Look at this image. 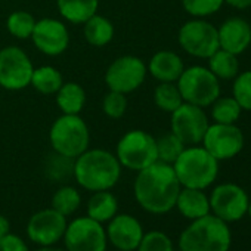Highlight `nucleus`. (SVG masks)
Listing matches in <instances>:
<instances>
[{"instance_id":"obj_31","label":"nucleus","mask_w":251,"mask_h":251,"mask_svg":"<svg viewBox=\"0 0 251 251\" xmlns=\"http://www.w3.org/2000/svg\"><path fill=\"white\" fill-rule=\"evenodd\" d=\"M36 18L27 11H14L6 20V28L11 36L20 40L31 39Z\"/></svg>"},{"instance_id":"obj_10","label":"nucleus","mask_w":251,"mask_h":251,"mask_svg":"<svg viewBox=\"0 0 251 251\" xmlns=\"http://www.w3.org/2000/svg\"><path fill=\"white\" fill-rule=\"evenodd\" d=\"M34 65L30 56L20 46L0 49V87L11 92L30 86Z\"/></svg>"},{"instance_id":"obj_3","label":"nucleus","mask_w":251,"mask_h":251,"mask_svg":"<svg viewBox=\"0 0 251 251\" xmlns=\"http://www.w3.org/2000/svg\"><path fill=\"white\" fill-rule=\"evenodd\" d=\"M230 245L229 223L211 213L191 220L179 236L180 251H229Z\"/></svg>"},{"instance_id":"obj_11","label":"nucleus","mask_w":251,"mask_h":251,"mask_svg":"<svg viewBox=\"0 0 251 251\" xmlns=\"http://www.w3.org/2000/svg\"><path fill=\"white\" fill-rule=\"evenodd\" d=\"M62 239L67 251H106L108 245L103 225L89 216L70 222Z\"/></svg>"},{"instance_id":"obj_4","label":"nucleus","mask_w":251,"mask_h":251,"mask_svg":"<svg viewBox=\"0 0 251 251\" xmlns=\"http://www.w3.org/2000/svg\"><path fill=\"white\" fill-rule=\"evenodd\" d=\"M173 169L182 188L207 189L217 179L219 161L202 145H192L182 151Z\"/></svg>"},{"instance_id":"obj_2","label":"nucleus","mask_w":251,"mask_h":251,"mask_svg":"<svg viewBox=\"0 0 251 251\" xmlns=\"http://www.w3.org/2000/svg\"><path fill=\"white\" fill-rule=\"evenodd\" d=\"M121 169L115 154L102 148L86 150L74 160V179L86 191H109L118 183Z\"/></svg>"},{"instance_id":"obj_39","label":"nucleus","mask_w":251,"mask_h":251,"mask_svg":"<svg viewBox=\"0 0 251 251\" xmlns=\"http://www.w3.org/2000/svg\"><path fill=\"white\" fill-rule=\"evenodd\" d=\"M8 233H11V222L8 217L0 214V239L6 236Z\"/></svg>"},{"instance_id":"obj_35","label":"nucleus","mask_w":251,"mask_h":251,"mask_svg":"<svg viewBox=\"0 0 251 251\" xmlns=\"http://www.w3.org/2000/svg\"><path fill=\"white\" fill-rule=\"evenodd\" d=\"M127 105H129L127 95L114 90H109L102 99V111L106 117L112 120L121 118L126 114V111H127Z\"/></svg>"},{"instance_id":"obj_33","label":"nucleus","mask_w":251,"mask_h":251,"mask_svg":"<svg viewBox=\"0 0 251 251\" xmlns=\"http://www.w3.org/2000/svg\"><path fill=\"white\" fill-rule=\"evenodd\" d=\"M232 96L242 111H251V70L238 73L232 84Z\"/></svg>"},{"instance_id":"obj_12","label":"nucleus","mask_w":251,"mask_h":251,"mask_svg":"<svg viewBox=\"0 0 251 251\" xmlns=\"http://www.w3.org/2000/svg\"><path fill=\"white\" fill-rule=\"evenodd\" d=\"M210 213L225 220L226 223H235L247 216L250 198L244 188L236 183L217 185L210 197Z\"/></svg>"},{"instance_id":"obj_36","label":"nucleus","mask_w":251,"mask_h":251,"mask_svg":"<svg viewBox=\"0 0 251 251\" xmlns=\"http://www.w3.org/2000/svg\"><path fill=\"white\" fill-rule=\"evenodd\" d=\"M223 0H182L183 9L194 18H207L214 15L223 6Z\"/></svg>"},{"instance_id":"obj_8","label":"nucleus","mask_w":251,"mask_h":251,"mask_svg":"<svg viewBox=\"0 0 251 251\" xmlns=\"http://www.w3.org/2000/svg\"><path fill=\"white\" fill-rule=\"evenodd\" d=\"M177 40L188 55L201 59H208L220 48L217 28L204 18L185 23L179 30Z\"/></svg>"},{"instance_id":"obj_30","label":"nucleus","mask_w":251,"mask_h":251,"mask_svg":"<svg viewBox=\"0 0 251 251\" xmlns=\"http://www.w3.org/2000/svg\"><path fill=\"white\" fill-rule=\"evenodd\" d=\"M154 102L158 109L172 114L183 103V98L176 83L164 81L154 89Z\"/></svg>"},{"instance_id":"obj_5","label":"nucleus","mask_w":251,"mask_h":251,"mask_svg":"<svg viewBox=\"0 0 251 251\" xmlns=\"http://www.w3.org/2000/svg\"><path fill=\"white\" fill-rule=\"evenodd\" d=\"M49 142L55 152L77 158L90 145V132L86 121L80 115L62 114L49 130Z\"/></svg>"},{"instance_id":"obj_18","label":"nucleus","mask_w":251,"mask_h":251,"mask_svg":"<svg viewBox=\"0 0 251 251\" xmlns=\"http://www.w3.org/2000/svg\"><path fill=\"white\" fill-rule=\"evenodd\" d=\"M219 45L220 49L227 50L233 55L244 53L251 45V25L244 18H229L219 28Z\"/></svg>"},{"instance_id":"obj_41","label":"nucleus","mask_w":251,"mask_h":251,"mask_svg":"<svg viewBox=\"0 0 251 251\" xmlns=\"http://www.w3.org/2000/svg\"><path fill=\"white\" fill-rule=\"evenodd\" d=\"M247 214H248L250 219H251V200H250V204H248V211H247Z\"/></svg>"},{"instance_id":"obj_9","label":"nucleus","mask_w":251,"mask_h":251,"mask_svg":"<svg viewBox=\"0 0 251 251\" xmlns=\"http://www.w3.org/2000/svg\"><path fill=\"white\" fill-rule=\"evenodd\" d=\"M147 74V65L141 58L133 55H123L114 59L106 68L105 83L109 90L129 95L144 84Z\"/></svg>"},{"instance_id":"obj_13","label":"nucleus","mask_w":251,"mask_h":251,"mask_svg":"<svg viewBox=\"0 0 251 251\" xmlns=\"http://www.w3.org/2000/svg\"><path fill=\"white\" fill-rule=\"evenodd\" d=\"M202 147L220 163L236 157L245 145L244 133L236 124H210L202 138Z\"/></svg>"},{"instance_id":"obj_42","label":"nucleus","mask_w":251,"mask_h":251,"mask_svg":"<svg viewBox=\"0 0 251 251\" xmlns=\"http://www.w3.org/2000/svg\"><path fill=\"white\" fill-rule=\"evenodd\" d=\"M115 251H123V250H115Z\"/></svg>"},{"instance_id":"obj_7","label":"nucleus","mask_w":251,"mask_h":251,"mask_svg":"<svg viewBox=\"0 0 251 251\" xmlns=\"http://www.w3.org/2000/svg\"><path fill=\"white\" fill-rule=\"evenodd\" d=\"M183 102L207 108L220 96V80L207 68L194 65L185 68L176 81Z\"/></svg>"},{"instance_id":"obj_15","label":"nucleus","mask_w":251,"mask_h":251,"mask_svg":"<svg viewBox=\"0 0 251 251\" xmlns=\"http://www.w3.org/2000/svg\"><path fill=\"white\" fill-rule=\"evenodd\" d=\"M67 217L56 210L43 208L36 211L27 222V236L39 247L58 244L67 229Z\"/></svg>"},{"instance_id":"obj_34","label":"nucleus","mask_w":251,"mask_h":251,"mask_svg":"<svg viewBox=\"0 0 251 251\" xmlns=\"http://www.w3.org/2000/svg\"><path fill=\"white\" fill-rule=\"evenodd\" d=\"M136 251H175L173 241L161 230H150L144 233Z\"/></svg>"},{"instance_id":"obj_1","label":"nucleus","mask_w":251,"mask_h":251,"mask_svg":"<svg viewBox=\"0 0 251 251\" xmlns=\"http://www.w3.org/2000/svg\"><path fill=\"white\" fill-rule=\"evenodd\" d=\"M180 183L172 164L155 161L138 172L133 185L136 202L151 214H166L175 208Z\"/></svg>"},{"instance_id":"obj_29","label":"nucleus","mask_w":251,"mask_h":251,"mask_svg":"<svg viewBox=\"0 0 251 251\" xmlns=\"http://www.w3.org/2000/svg\"><path fill=\"white\" fill-rule=\"evenodd\" d=\"M211 118L220 124H235L242 112V108L233 96H219L211 105Z\"/></svg>"},{"instance_id":"obj_6","label":"nucleus","mask_w":251,"mask_h":251,"mask_svg":"<svg viewBox=\"0 0 251 251\" xmlns=\"http://www.w3.org/2000/svg\"><path fill=\"white\" fill-rule=\"evenodd\" d=\"M115 157L121 167L133 172H141L158 161L157 141L152 135L144 130H129L124 133L115 148Z\"/></svg>"},{"instance_id":"obj_27","label":"nucleus","mask_w":251,"mask_h":251,"mask_svg":"<svg viewBox=\"0 0 251 251\" xmlns=\"http://www.w3.org/2000/svg\"><path fill=\"white\" fill-rule=\"evenodd\" d=\"M45 176L56 183H65L74 177V158L52 152L45 161Z\"/></svg>"},{"instance_id":"obj_19","label":"nucleus","mask_w":251,"mask_h":251,"mask_svg":"<svg viewBox=\"0 0 251 251\" xmlns=\"http://www.w3.org/2000/svg\"><path fill=\"white\" fill-rule=\"evenodd\" d=\"M147 70L160 83H176L185 70V64L176 52L158 50L150 59Z\"/></svg>"},{"instance_id":"obj_25","label":"nucleus","mask_w":251,"mask_h":251,"mask_svg":"<svg viewBox=\"0 0 251 251\" xmlns=\"http://www.w3.org/2000/svg\"><path fill=\"white\" fill-rule=\"evenodd\" d=\"M64 84V77L61 71L52 65H43L34 68L30 86L34 87L42 95H55Z\"/></svg>"},{"instance_id":"obj_22","label":"nucleus","mask_w":251,"mask_h":251,"mask_svg":"<svg viewBox=\"0 0 251 251\" xmlns=\"http://www.w3.org/2000/svg\"><path fill=\"white\" fill-rule=\"evenodd\" d=\"M87 216L99 223H108L118 213V200L111 191H96L87 201Z\"/></svg>"},{"instance_id":"obj_16","label":"nucleus","mask_w":251,"mask_h":251,"mask_svg":"<svg viewBox=\"0 0 251 251\" xmlns=\"http://www.w3.org/2000/svg\"><path fill=\"white\" fill-rule=\"evenodd\" d=\"M31 42L39 52L48 56H58L70 46V31L59 20L42 18L36 21Z\"/></svg>"},{"instance_id":"obj_40","label":"nucleus","mask_w":251,"mask_h":251,"mask_svg":"<svg viewBox=\"0 0 251 251\" xmlns=\"http://www.w3.org/2000/svg\"><path fill=\"white\" fill-rule=\"evenodd\" d=\"M36 251H67L64 248H58L55 245H48V247H39Z\"/></svg>"},{"instance_id":"obj_20","label":"nucleus","mask_w":251,"mask_h":251,"mask_svg":"<svg viewBox=\"0 0 251 251\" xmlns=\"http://www.w3.org/2000/svg\"><path fill=\"white\" fill-rule=\"evenodd\" d=\"M175 208H177L185 219L195 220L210 213V200L204 189L180 188Z\"/></svg>"},{"instance_id":"obj_17","label":"nucleus","mask_w":251,"mask_h":251,"mask_svg":"<svg viewBox=\"0 0 251 251\" xmlns=\"http://www.w3.org/2000/svg\"><path fill=\"white\" fill-rule=\"evenodd\" d=\"M106 239L115 250L123 251H136L142 236L144 227L141 222L127 213H117L105 227Z\"/></svg>"},{"instance_id":"obj_14","label":"nucleus","mask_w":251,"mask_h":251,"mask_svg":"<svg viewBox=\"0 0 251 251\" xmlns=\"http://www.w3.org/2000/svg\"><path fill=\"white\" fill-rule=\"evenodd\" d=\"M172 133H175L185 147L200 145L210 126L204 108L183 102L172 112Z\"/></svg>"},{"instance_id":"obj_21","label":"nucleus","mask_w":251,"mask_h":251,"mask_svg":"<svg viewBox=\"0 0 251 251\" xmlns=\"http://www.w3.org/2000/svg\"><path fill=\"white\" fill-rule=\"evenodd\" d=\"M55 100L62 114L80 115L86 105V90L81 84L75 81H68L61 86L55 93Z\"/></svg>"},{"instance_id":"obj_37","label":"nucleus","mask_w":251,"mask_h":251,"mask_svg":"<svg viewBox=\"0 0 251 251\" xmlns=\"http://www.w3.org/2000/svg\"><path fill=\"white\" fill-rule=\"evenodd\" d=\"M0 251H30V250L21 236L15 233H8L6 236L0 239Z\"/></svg>"},{"instance_id":"obj_28","label":"nucleus","mask_w":251,"mask_h":251,"mask_svg":"<svg viewBox=\"0 0 251 251\" xmlns=\"http://www.w3.org/2000/svg\"><path fill=\"white\" fill-rule=\"evenodd\" d=\"M50 204H52L50 207L53 210H56L62 216L68 217V216H73L80 208L81 195L77 191V188L70 186V185H64V186H59L55 191Z\"/></svg>"},{"instance_id":"obj_24","label":"nucleus","mask_w":251,"mask_h":251,"mask_svg":"<svg viewBox=\"0 0 251 251\" xmlns=\"http://www.w3.org/2000/svg\"><path fill=\"white\" fill-rule=\"evenodd\" d=\"M83 34L89 45L95 48H102L112 42L115 30L114 24L106 17L95 14L83 24Z\"/></svg>"},{"instance_id":"obj_38","label":"nucleus","mask_w":251,"mask_h":251,"mask_svg":"<svg viewBox=\"0 0 251 251\" xmlns=\"http://www.w3.org/2000/svg\"><path fill=\"white\" fill-rule=\"evenodd\" d=\"M223 2L235 9H248L251 8V0H223Z\"/></svg>"},{"instance_id":"obj_32","label":"nucleus","mask_w":251,"mask_h":251,"mask_svg":"<svg viewBox=\"0 0 251 251\" xmlns=\"http://www.w3.org/2000/svg\"><path fill=\"white\" fill-rule=\"evenodd\" d=\"M157 141V157L158 161L172 164L179 158L182 151L186 148L185 144L175 135V133H166L161 138L155 139Z\"/></svg>"},{"instance_id":"obj_26","label":"nucleus","mask_w":251,"mask_h":251,"mask_svg":"<svg viewBox=\"0 0 251 251\" xmlns=\"http://www.w3.org/2000/svg\"><path fill=\"white\" fill-rule=\"evenodd\" d=\"M208 70L219 80H232L239 73V62L236 55L219 48L208 58Z\"/></svg>"},{"instance_id":"obj_23","label":"nucleus","mask_w":251,"mask_h":251,"mask_svg":"<svg viewBox=\"0 0 251 251\" xmlns=\"http://www.w3.org/2000/svg\"><path fill=\"white\" fill-rule=\"evenodd\" d=\"M56 8L65 21L78 25L98 14L99 0H56Z\"/></svg>"}]
</instances>
